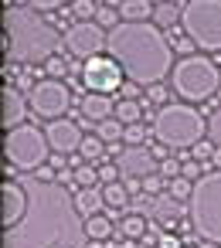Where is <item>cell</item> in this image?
<instances>
[{"label": "cell", "instance_id": "1", "mask_svg": "<svg viewBox=\"0 0 221 248\" xmlns=\"http://www.w3.org/2000/svg\"><path fill=\"white\" fill-rule=\"evenodd\" d=\"M109 58L119 62L126 82L136 85H160L174 72V45L163 38V31L153 21H119L109 31L106 45Z\"/></svg>", "mask_w": 221, "mask_h": 248}, {"label": "cell", "instance_id": "2", "mask_svg": "<svg viewBox=\"0 0 221 248\" xmlns=\"http://www.w3.org/2000/svg\"><path fill=\"white\" fill-rule=\"evenodd\" d=\"M4 28H7L4 51H7L11 62H34V65H38V62L55 58V51L62 48L58 31H55L31 4H14V7H7Z\"/></svg>", "mask_w": 221, "mask_h": 248}, {"label": "cell", "instance_id": "3", "mask_svg": "<svg viewBox=\"0 0 221 248\" xmlns=\"http://www.w3.org/2000/svg\"><path fill=\"white\" fill-rule=\"evenodd\" d=\"M207 133V119L187 102H167L153 116V140L163 150H194Z\"/></svg>", "mask_w": 221, "mask_h": 248}, {"label": "cell", "instance_id": "4", "mask_svg": "<svg viewBox=\"0 0 221 248\" xmlns=\"http://www.w3.org/2000/svg\"><path fill=\"white\" fill-rule=\"evenodd\" d=\"M187 217L194 224V234H201V241L221 245V170H207L201 180H194Z\"/></svg>", "mask_w": 221, "mask_h": 248}, {"label": "cell", "instance_id": "5", "mask_svg": "<svg viewBox=\"0 0 221 248\" xmlns=\"http://www.w3.org/2000/svg\"><path fill=\"white\" fill-rule=\"evenodd\" d=\"M170 89L184 102H207L221 89V72L211 58L187 55V58H177V65L170 72Z\"/></svg>", "mask_w": 221, "mask_h": 248}, {"label": "cell", "instance_id": "6", "mask_svg": "<svg viewBox=\"0 0 221 248\" xmlns=\"http://www.w3.org/2000/svg\"><path fill=\"white\" fill-rule=\"evenodd\" d=\"M180 31L201 51H221V0H187L180 7Z\"/></svg>", "mask_w": 221, "mask_h": 248}, {"label": "cell", "instance_id": "7", "mask_svg": "<svg viewBox=\"0 0 221 248\" xmlns=\"http://www.w3.org/2000/svg\"><path fill=\"white\" fill-rule=\"evenodd\" d=\"M4 156L14 170H38L45 167V160L51 156V146H48V136L24 123L17 129H7V140H4Z\"/></svg>", "mask_w": 221, "mask_h": 248}, {"label": "cell", "instance_id": "8", "mask_svg": "<svg viewBox=\"0 0 221 248\" xmlns=\"http://www.w3.org/2000/svg\"><path fill=\"white\" fill-rule=\"evenodd\" d=\"M28 102H31V112L34 116L55 123V119H65V112L72 106V89L62 78H45V82H38L28 92Z\"/></svg>", "mask_w": 221, "mask_h": 248}, {"label": "cell", "instance_id": "9", "mask_svg": "<svg viewBox=\"0 0 221 248\" xmlns=\"http://www.w3.org/2000/svg\"><path fill=\"white\" fill-rule=\"evenodd\" d=\"M82 85L85 92H99V95H112L126 85V75L119 68L116 58H106V55H95L82 65Z\"/></svg>", "mask_w": 221, "mask_h": 248}, {"label": "cell", "instance_id": "10", "mask_svg": "<svg viewBox=\"0 0 221 248\" xmlns=\"http://www.w3.org/2000/svg\"><path fill=\"white\" fill-rule=\"evenodd\" d=\"M106 45H109V31H106L99 21H75V24L65 31V48H68L75 58H82V62L102 55Z\"/></svg>", "mask_w": 221, "mask_h": 248}, {"label": "cell", "instance_id": "11", "mask_svg": "<svg viewBox=\"0 0 221 248\" xmlns=\"http://www.w3.org/2000/svg\"><path fill=\"white\" fill-rule=\"evenodd\" d=\"M45 136H48V146H51V153H62V156H72V153H79V146H82V140H85L75 119H55V123H48Z\"/></svg>", "mask_w": 221, "mask_h": 248}, {"label": "cell", "instance_id": "12", "mask_svg": "<svg viewBox=\"0 0 221 248\" xmlns=\"http://www.w3.org/2000/svg\"><path fill=\"white\" fill-rule=\"evenodd\" d=\"M119 170L129 177V180H146V177H153L160 167H157V153H150L146 146H129V150H123L119 153Z\"/></svg>", "mask_w": 221, "mask_h": 248}, {"label": "cell", "instance_id": "13", "mask_svg": "<svg viewBox=\"0 0 221 248\" xmlns=\"http://www.w3.org/2000/svg\"><path fill=\"white\" fill-rule=\"evenodd\" d=\"M79 112H82V123L89 126V123H109V119H116V102H112V95H99V92H85V99H82V106H79Z\"/></svg>", "mask_w": 221, "mask_h": 248}, {"label": "cell", "instance_id": "14", "mask_svg": "<svg viewBox=\"0 0 221 248\" xmlns=\"http://www.w3.org/2000/svg\"><path fill=\"white\" fill-rule=\"evenodd\" d=\"M28 112H31L28 95H24L17 85H7V89H4V129H17V126H24Z\"/></svg>", "mask_w": 221, "mask_h": 248}, {"label": "cell", "instance_id": "15", "mask_svg": "<svg viewBox=\"0 0 221 248\" xmlns=\"http://www.w3.org/2000/svg\"><path fill=\"white\" fill-rule=\"evenodd\" d=\"M24 211H28V194H24V187L14 184V180H4V224H7V228H17L21 217H24Z\"/></svg>", "mask_w": 221, "mask_h": 248}, {"label": "cell", "instance_id": "16", "mask_svg": "<svg viewBox=\"0 0 221 248\" xmlns=\"http://www.w3.org/2000/svg\"><path fill=\"white\" fill-rule=\"evenodd\" d=\"M102 207H106L102 187H79V190H75V211H79L82 217L102 214Z\"/></svg>", "mask_w": 221, "mask_h": 248}, {"label": "cell", "instance_id": "17", "mask_svg": "<svg viewBox=\"0 0 221 248\" xmlns=\"http://www.w3.org/2000/svg\"><path fill=\"white\" fill-rule=\"evenodd\" d=\"M153 11H157V4H150V0H123L119 4L123 21H153Z\"/></svg>", "mask_w": 221, "mask_h": 248}, {"label": "cell", "instance_id": "18", "mask_svg": "<svg viewBox=\"0 0 221 248\" xmlns=\"http://www.w3.org/2000/svg\"><path fill=\"white\" fill-rule=\"evenodd\" d=\"M112 221H116V217H109V214H92V217H85L82 231H85L89 241H106V238L112 234Z\"/></svg>", "mask_w": 221, "mask_h": 248}, {"label": "cell", "instance_id": "19", "mask_svg": "<svg viewBox=\"0 0 221 248\" xmlns=\"http://www.w3.org/2000/svg\"><path fill=\"white\" fill-rule=\"evenodd\" d=\"M102 197H106V207L112 211L109 217H116V211H123L126 204H129V190L116 180V184H102Z\"/></svg>", "mask_w": 221, "mask_h": 248}, {"label": "cell", "instance_id": "20", "mask_svg": "<svg viewBox=\"0 0 221 248\" xmlns=\"http://www.w3.org/2000/svg\"><path fill=\"white\" fill-rule=\"evenodd\" d=\"M106 150H109V146H106V140H102L99 133H92V136H85V140H82L79 156H82L85 163H99V160L106 156Z\"/></svg>", "mask_w": 221, "mask_h": 248}, {"label": "cell", "instance_id": "21", "mask_svg": "<svg viewBox=\"0 0 221 248\" xmlns=\"http://www.w3.org/2000/svg\"><path fill=\"white\" fill-rule=\"evenodd\" d=\"M116 119L123 126H133V123H143V106L136 99H119L116 102Z\"/></svg>", "mask_w": 221, "mask_h": 248}, {"label": "cell", "instance_id": "22", "mask_svg": "<svg viewBox=\"0 0 221 248\" xmlns=\"http://www.w3.org/2000/svg\"><path fill=\"white\" fill-rule=\"evenodd\" d=\"M72 167H75L72 173H75V184H79V187H95V184H99V167H95V163H85V160L79 156Z\"/></svg>", "mask_w": 221, "mask_h": 248}, {"label": "cell", "instance_id": "23", "mask_svg": "<svg viewBox=\"0 0 221 248\" xmlns=\"http://www.w3.org/2000/svg\"><path fill=\"white\" fill-rule=\"evenodd\" d=\"M180 21V11H177V4H157V11H153V24L163 31V28H174Z\"/></svg>", "mask_w": 221, "mask_h": 248}, {"label": "cell", "instance_id": "24", "mask_svg": "<svg viewBox=\"0 0 221 248\" xmlns=\"http://www.w3.org/2000/svg\"><path fill=\"white\" fill-rule=\"evenodd\" d=\"M167 194H170L174 201L187 204L190 194H194V180H187V177H174V180H167Z\"/></svg>", "mask_w": 221, "mask_h": 248}, {"label": "cell", "instance_id": "25", "mask_svg": "<svg viewBox=\"0 0 221 248\" xmlns=\"http://www.w3.org/2000/svg\"><path fill=\"white\" fill-rule=\"evenodd\" d=\"M99 0H72V17L75 21H95L99 17Z\"/></svg>", "mask_w": 221, "mask_h": 248}, {"label": "cell", "instance_id": "26", "mask_svg": "<svg viewBox=\"0 0 221 248\" xmlns=\"http://www.w3.org/2000/svg\"><path fill=\"white\" fill-rule=\"evenodd\" d=\"M95 133L106 140V146H112V143H123V133H126V126H123L119 119H109V123H99V126H95Z\"/></svg>", "mask_w": 221, "mask_h": 248}, {"label": "cell", "instance_id": "27", "mask_svg": "<svg viewBox=\"0 0 221 248\" xmlns=\"http://www.w3.org/2000/svg\"><path fill=\"white\" fill-rule=\"evenodd\" d=\"M119 231H123L129 241H133V238H143V234H146V217H143V214H129V217H123Z\"/></svg>", "mask_w": 221, "mask_h": 248}, {"label": "cell", "instance_id": "28", "mask_svg": "<svg viewBox=\"0 0 221 248\" xmlns=\"http://www.w3.org/2000/svg\"><path fill=\"white\" fill-rule=\"evenodd\" d=\"M123 143H126V146H143V143H146V126H143V123H133V126H126V133H123Z\"/></svg>", "mask_w": 221, "mask_h": 248}, {"label": "cell", "instance_id": "29", "mask_svg": "<svg viewBox=\"0 0 221 248\" xmlns=\"http://www.w3.org/2000/svg\"><path fill=\"white\" fill-rule=\"evenodd\" d=\"M214 150H218V143H214V140H201V143H197L190 153H194V160H197V163H207V167H211V156H214Z\"/></svg>", "mask_w": 221, "mask_h": 248}, {"label": "cell", "instance_id": "30", "mask_svg": "<svg viewBox=\"0 0 221 248\" xmlns=\"http://www.w3.org/2000/svg\"><path fill=\"white\" fill-rule=\"evenodd\" d=\"M31 7L38 14H51V11H62V7H72V0H31Z\"/></svg>", "mask_w": 221, "mask_h": 248}, {"label": "cell", "instance_id": "31", "mask_svg": "<svg viewBox=\"0 0 221 248\" xmlns=\"http://www.w3.org/2000/svg\"><path fill=\"white\" fill-rule=\"evenodd\" d=\"M95 21H99L106 31H112V28L119 24V21H116V7H99V17H95Z\"/></svg>", "mask_w": 221, "mask_h": 248}, {"label": "cell", "instance_id": "32", "mask_svg": "<svg viewBox=\"0 0 221 248\" xmlns=\"http://www.w3.org/2000/svg\"><path fill=\"white\" fill-rule=\"evenodd\" d=\"M180 177H187V180H201V177H204V163H197V160L184 163V167H180Z\"/></svg>", "mask_w": 221, "mask_h": 248}, {"label": "cell", "instance_id": "33", "mask_svg": "<svg viewBox=\"0 0 221 248\" xmlns=\"http://www.w3.org/2000/svg\"><path fill=\"white\" fill-rule=\"evenodd\" d=\"M119 173H123V170H119L116 163H102V167H99V180H102V184H116Z\"/></svg>", "mask_w": 221, "mask_h": 248}, {"label": "cell", "instance_id": "34", "mask_svg": "<svg viewBox=\"0 0 221 248\" xmlns=\"http://www.w3.org/2000/svg\"><path fill=\"white\" fill-rule=\"evenodd\" d=\"M207 136H211V140L221 146V109H218V112L207 119Z\"/></svg>", "mask_w": 221, "mask_h": 248}, {"label": "cell", "instance_id": "35", "mask_svg": "<svg viewBox=\"0 0 221 248\" xmlns=\"http://www.w3.org/2000/svg\"><path fill=\"white\" fill-rule=\"evenodd\" d=\"M146 99L157 102V106H167V85H150L146 89Z\"/></svg>", "mask_w": 221, "mask_h": 248}, {"label": "cell", "instance_id": "36", "mask_svg": "<svg viewBox=\"0 0 221 248\" xmlns=\"http://www.w3.org/2000/svg\"><path fill=\"white\" fill-rule=\"evenodd\" d=\"M45 68H48V75H51V78H62V75H65V58H48V62H45Z\"/></svg>", "mask_w": 221, "mask_h": 248}, {"label": "cell", "instance_id": "37", "mask_svg": "<svg viewBox=\"0 0 221 248\" xmlns=\"http://www.w3.org/2000/svg\"><path fill=\"white\" fill-rule=\"evenodd\" d=\"M180 167H184V163H177V160H163V163H160V173H163L167 180H174V177H180Z\"/></svg>", "mask_w": 221, "mask_h": 248}, {"label": "cell", "instance_id": "38", "mask_svg": "<svg viewBox=\"0 0 221 248\" xmlns=\"http://www.w3.org/2000/svg\"><path fill=\"white\" fill-rule=\"evenodd\" d=\"M157 248H184V245H180L177 234H160V238H157Z\"/></svg>", "mask_w": 221, "mask_h": 248}, {"label": "cell", "instance_id": "39", "mask_svg": "<svg viewBox=\"0 0 221 248\" xmlns=\"http://www.w3.org/2000/svg\"><path fill=\"white\" fill-rule=\"evenodd\" d=\"M55 173H58V170H55L51 163H45V167H38V170H34V177H38V180H45V184H48V180H55Z\"/></svg>", "mask_w": 221, "mask_h": 248}, {"label": "cell", "instance_id": "40", "mask_svg": "<svg viewBox=\"0 0 221 248\" xmlns=\"http://www.w3.org/2000/svg\"><path fill=\"white\" fill-rule=\"evenodd\" d=\"M160 187H163V180H160V177H157V173H153V177H146V180H143V190H146V194H160Z\"/></svg>", "mask_w": 221, "mask_h": 248}, {"label": "cell", "instance_id": "41", "mask_svg": "<svg viewBox=\"0 0 221 248\" xmlns=\"http://www.w3.org/2000/svg\"><path fill=\"white\" fill-rule=\"evenodd\" d=\"M140 89H143V85H136V82H126L119 92H123V99H136V95H140Z\"/></svg>", "mask_w": 221, "mask_h": 248}, {"label": "cell", "instance_id": "42", "mask_svg": "<svg viewBox=\"0 0 221 248\" xmlns=\"http://www.w3.org/2000/svg\"><path fill=\"white\" fill-rule=\"evenodd\" d=\"M48 163H51V167L62 173V167H65V156H62V153H51V156H48Z\"/></svg>", "mask_w": 221, "mask_h": 248}, {"label": "cell", "instance_id": "43", "mask_svg": "<svg viewBox=\"0 0 221 248\" xmlns=\"http://www.w3.org/2000/svg\"><path fill=\"white\" fill-rule=\"evenodd\" d=\"M211 167H214V170H221V146L214 150V156H211Z\"/></svg>", "mask_w": 221, "mask_h": 248}, {"label": "cell", "instance_id": "44", "mask_svg": "<svg viewBox=\"0 0 221 248\" xmlns=\"http://www.w3.org/2000/svg\"><path fill=\"white\" fill-rule=\"evenodd\" d=\"M197 248H221V245H214V241H201Z\"/></svg>", "mask_w": 221, "mask_h": 248}]
</instances>
